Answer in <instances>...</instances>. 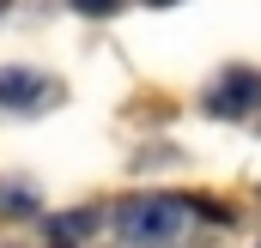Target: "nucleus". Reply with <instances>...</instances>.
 I'll list each match as a JSON object with an SVG mask.
<instances>
[{
  "label": "nucleus",
  "instance_id": "obj_3",
  "mask_svg": "<svg viewBox=\"0 0 261 248\" xmlns=\"http://www.w3.org/2000/svg\"><path fill=\"white\" fill-rule=\"evenodd\" d=\"M49 97V79L43 73H24V67H6L0 73V109H37Z\"/></svg>",
  "mask_w": 261,
  "mask_h": 248
},
{
  "label": "nucleus",
  "instance_id": "obj_6",
  "mask_svg": "<svg viewBox=\"0 0 261 248\" xmlns=\"http://www.w3.org/2000/svg\"><path fill=\"white\" fill-rule=\"evenodd\" d=\"M0 12H6V0H0Z\"/></svg>",
  "mask_w": 261,
  "mask_h": 248
},
{
  "label": "nucleus",
  "instance_id": "obj_4",
  "mask_svg": "<svg viewBox=\"0 0 261 248\" xmlns=\"http://www.w3.org/2000/svg\"><path fill=\"white\" fill-rule=\"evenodd\" d=\"M73 12H85V18H110V12H122V0H73Z\"/></svg>",
  "mask_w": 261,
  "mask_h": 248
},
{
  "label": "nucleus",
  "instance_id": "obj_5",
  "mask_svg": "<svg viewBox=\"0 0 261 248\" xmlns=\"http://www.w3.org/2000/svg\"><path fill=\"white\" fill-rule=\"evenodd\" d=\"M152 6H176V0H152Z\"/></svg>",
  "mask_w": 261,
  "mask_h": 248
},
{
  "label": "nucleus",
  "instance_id": "obj_1",
  "mask_svg": "<svg viewBox=\"0 0 261 248\" xmlns=\"http://www.w3.org/2000/svg\"><path fill=\"white\" fill-rule=\"evenodd\" d=\"M189 224V200H128L122 206V236L128 242H170Z\"/></svg>",
  "mask_w": 261,
  "mask_h": 248
},
{
  "label": "nucleus",
  "instance_id": "obj_2",
  "mask_svg": "<svg viewBox=\"0 0 261 248\" xmlns=\"http://www.w3.org/2000/svg\"><path fill=\"white\" fill-rule=\"evenodd\" d=\"M255 103H261V73H249V67H231V73L206 91V115H225V121H231V115H249Z\"/></svg>",
  "mask_w": 261,
  "mask_h": 248
}]
</instances>
